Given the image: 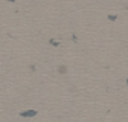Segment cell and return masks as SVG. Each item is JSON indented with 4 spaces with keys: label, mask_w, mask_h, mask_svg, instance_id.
<instances>
[{
    "label": "cell",
    "mask_w": 128,
    "mask_h": 122,
    "mask_svg": "<svg viewBox=\"0 0 128 122\" xmlns=\"http://www.w3.org/2000/svg\"><path fill=\"white\" fill-rule=\"evenodd\" d=\"M35 114H37V112H34V110H29V112L22 113V116H35Z\"/></svg>",
    "instance_id": "6da1fadb"
},
{
    "label": "cell",
    "mask_w": 128,
    "mask_h": 122,
    "mask_svg": "<svg viewBox=\"0 0 128 122\" xmlns=\"http://www.w3.org/2000/svg\"><path fill=\"white\" fill-rule=\"evenodd\" d=\"M126 84H128V81H126Z\"/></svg>",
    "instance_id": "7a4b0ae2"
}]
</instances>
